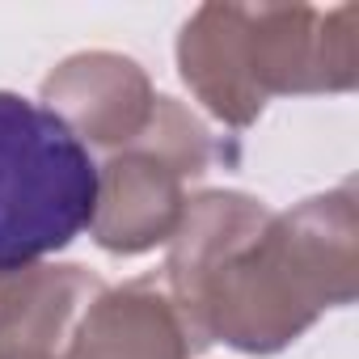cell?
I'll return each mask as SVG.
<instances>
[{
  "mask_svg": "<svg viewBox=\"0 0 359 359\" xmlns=\"http://www.w3.org/2000/svg\"><path fill=\"white\" fill-rule=\"evenodd\" d=\"M203 346L279 355L359 296L355 182L271 212L245 191L191 195L161 275Z\"/></svg>",
  "mask_w": 359,
  "mask_h": 359,
  "instance_id": "obj_1",
  "label": "cell"
},
{
  "mask_svg": "<svg viewBox=\"0 0 359 359\" xmlns=\"http://www.w3.org/2000/svg\"><path fill=\"white\" fill-rule=\"evenodd\" d=\"M177 76L233 131L254 127L271 97L351 93L359 85V9L212 0L177 30Z\"/></svg>",
  "mask_w": 359,
  "mask_h": 359,
  "instance_id": "obj_2",
  "label": "cell"
},
{
  "mask_svg": "<svg viewBox=\"0 0 359 359\" xmlns=\"http://www.w3.org/2000/svg\"><path fill=\"white\" fill-rule=\"evenodd\" d=\"M93 152L39 102L0 89V271L47 262L93 220Z\"/></svg>",
  "mask_w": 359,
  "mask_h": 359,
  "instance_id": "obj_3",
  "label": "cell"
},
{
  "mask_svg": "<svg viewBox=\"0 0 359 359\" xmlns=\"http://www.w3.org/2000/svg\"><path fill=\"white\" fill-rule=\"evenodd\" d=\"M212 161L216 140L208 123L177 97L156 93L148 127L97 165L89 237L114 258L169 245L191 203V187L212 169Z\"/></svg>",
  "mask_w": 359,
  "mask_h": 359,
  "instance_id": "obj_4",
  "label": "cell"
},
{
  "mask_svg": "<svg viewBox=\"0 0 359 359\" xmlns=\"http://www.w3.org/2000/svg\"><path fill=\"white\" fill-rule=\"evenodd\" d=\"M39 106L55 114L89 152H118L148 127L156 110V89L131 55L76 51L47 72Z\"/></svg>",
  "mask_w": 359,
  "mask_h": 359,
  "instance_id": "obj_5",
  "label": "cell"
},
{
  "mask_svg": "<svg viewBox=\"0 0 359 359\" xmlns=\"http://www.w3.org/2000/svg\"><path fill=\"white\" fill-rule=\"evenodd\" d=\"M203 351L161 275H140L123 287H106L81 313L64 359H199Z\"/></svg>",
  "mask_w": 359,
  "mask_h": 359,
  "instance_id": "obj_6",
  "label": "cell"
},
{
  "mask_svg": "<svg viewBox=\"0 0 359 359\" xmlns=\"http://www.w3.org/2000/svg\"><path fill=\"white\" fill-rule=\"evenodd\" d=\"M106 283L81 262L0 271V359H60L81 313Z\"/></svg>",
  "mask_w": 359,
  "mask_h": 359,
  "instance_id": "obj_7",
  "label": "cell"
},
{
  "mask_svg": "<svg viewBox=\"0 0 359 359\" xmlns=\"http://www.w3.org/2000/svg\"><path fill=\"white\" fill-rule=\"evenodd\" d=\"M60 359H64V355H60Z\"/></svg>",
  "mask_w": 359,
  "mask_h": 359,
  "instance_id": "obj_8",
  "label": "cell"
}]
</instances>
